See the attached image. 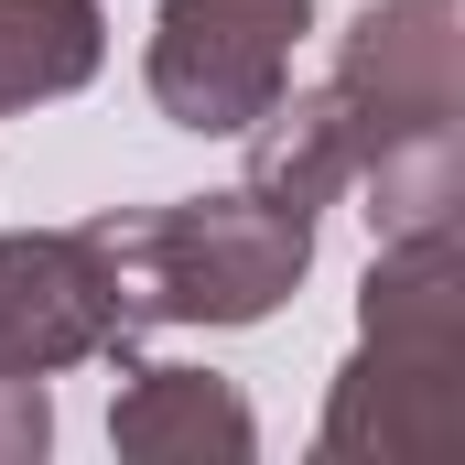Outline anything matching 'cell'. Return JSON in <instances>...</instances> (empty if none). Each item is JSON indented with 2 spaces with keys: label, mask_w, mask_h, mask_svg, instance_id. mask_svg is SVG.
Returning <instances> with one entry per match:
<instances>
[{
  "label": "cell",
  "mask_w": 465,
  "mask_h": 465,
  "mask_svg": "<svg viewBox=\"0 0 465 465\" xmlns=\"http://www.w3.org/2000/svg\"><path fill=\"white\" fill-rule=\"evenodd\" d=\"M455 368H465V249L455 228L433 238H379L357 282V357L336 368L314 455H433L455 433Z\"/></svg>",
  "instance_id": "obj_2"
},
{
  "label": "cell",
  "mask_w": 465,
  "mask_h": 465,
  "mask_svg": "<svg viewBox=\"0 0 465 465\" xmlns=\"http://www.w3.org/2000/svg\"><path fill=\"white\" fill-rule=\"evenodd\" d=\"M141 325L119 303V271L98 228H0V368H87V357H130Z\"/></svg>",
  "instance_id": "obj_5"
},
{
  "label": "cell",
  "mask_w": 465,
  "mask_h": 465,
  "mask_svg": "<svg viewBox=\"0 0 465 465\" xmlns=\"http://www.w3.org/2000/svg\"><path fill=\"white\" fill-rule=\"evenodd\" d=\"M238 141H249V173H238V184L325 228V206L347 195V130H336V98H325V87H282Z\"/></svg>",
  "instance_id": "obj_8"
},
{
  "label": "cell",
  "mask_w": 465,
  "mask_h": 465,
  "mask_svg": "<svg viewBox=\"0 0 465 465\" xmlns=\"http://www.w3.org/2000/svg\"><path fill=\"white\" fill-rule=\"evenodd\" d=\"M119 271L130 325H271L303 271H314V217L271 206V195H173V206H109L87 217Z\"/></svg>",
  "instance_id": "obj_3"
},
{
  "label": "cell",
  "mask_w": 465,
  "mask_h": 465,
  "mask_svg": "<svg viewBox=\"0 0 465 465\" xmlns=\"http://www.w3.org/2000/svg\"><path fill=\"white\" fill-rule=\"evenodd\" d=\"M325 98L347 130V184L379 238L465 217V0H357Z\"/></svg>",
  "instance_id": "obj_1"
},
{
  "label": "cell",
  "mask_w": 465,
  "mask_h": 465,
  "mask_svg": "<svg viewBox=\"0 0 465 465\" xmlns=\"http://www.w3.org/2000/svg\"><path fill=\"white\" fill-rule=\"evenodd\" d=\"M314 33V0H163L152 11V109L195 141H238L292 87V44Z\"/></svg>",
  "instance_id": "obj_4"
},
{
  "label": "cell",
  "mask_w": 465,
  "mask_h": 465,
  "mask_svg": "<svg viewBox=\"0 0 465 465\" xmlns=\"http://www.w3.org/2000/svg\"><path fill=\"white\" fill-rule=\"evenodd\" d=\"M98 65H109V11L98 0H0V119L76 98Z\"/></svg>",
  "instance_id": "obj_7"
},
{
  "label": "cell",
  "mask_w": 465,
  "mask_h": 465,
  "mask_svg": "<svg viewBox=\"0 0 465 465\" xmlns=\"http://www.w3.org/2000/svg\"><path fill=\"white\" fill-rule=\"evenodd\" d=\"M109 444L130 465H249L260 455V411L238 401V379L184 368V357H119V401H109Z\"/></svg>",
  "instance_id": "obj_6"
},
{
  "label": "cell",
  "mask_w": 465,
  "mask_h": 465,
  "mask_svg": "<svg viewBox=\"0 0 465 465\" xmlns=\"http://www.w3.org/2000/svg\"><path fill=\"white\" fill-rule=\"evenodd\" d=\"M54 444V390L33 368H0V465H44Z\"/></svg>",
  "instance_id": "obj_9"
}]
</instances>
